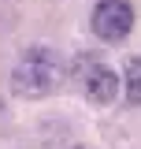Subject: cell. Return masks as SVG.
Returning a JSON list of instances; mask_svg holds the SVG:
<instances>
[{
  "label": "cell",
  "mask_w": 141,
  "mask_h": 149,
  "mask_svg": "<svg viewBox=\"0 0 141 149\" xmlns=\"http://www.w3.org/2000/svg\"><path fill=\"white\" fill-rule=\"evenodd\" d=\"M63 78V60L56 49L48 45H30L26 52L19 56V63L11 67V90L26 101L48 97Z\"/></svg>",
  "instance_id": "cell-1"
},
{
  "label": "cell",
  "mask_w": 141,
  "mask_h": 149,
  "mask_svg": "<svg viewBox=\"0 0 141 149\" xmlns=\"http://www.w3.org/2000/svg\"><path fill=\"white\" fill-rule=\"evenodd\" d=\"M89 26H93V34L108 41V45H115V41H123L130 30H134V8H130V0H97V8H93V15H89Z\"/></svg>",
  "instance_id": "cell-2"
},
{
  "label": "cell",
  "mask_w": 141,
  "mask_h": 149,
  "mask_svg": "<svg viewBox=\"0 0 141 149\" xmlns=\"http://www.w3.org/2000/svg\"><path fill=\"white\" fill-rule=\"evenodd\" d=\"M86 60V67L78 63V82H82V93H86L93 104H111L115 97H119V74L111 71L108 63L100 60H93V56H82Z\"/></svg>",
  "instance_id": "cell-3"
},
{
  "label": "cell",
  "mask_w": 141,
  "mask_h": 149,
  "mask_svg": "<svg viewBox=\"0 0 141 149\" xmlns=\"http://www.w3.org/2000/svg\"><path fill=\"white\" fill-rule=\"evenodd\" d=\"M123 90H126V101H130V104H141V56H134V60L126 63Z\"/></svg>",
  "instance_id": "cell-4"
}]
</instances>
